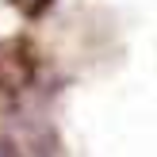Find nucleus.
Returning <instances> with one entry per match:
<instances>
[{"label": "nucleus", "instance_id": "obj_1", "mask_svg": "<svg viewBox=\"0 0 157 157\" xmlns=\"http://www.w3.org/2000/svg\"><path fill=\"white\" fill-rule=\"evenodd\" d=\"M15 4H19V8H23L27 15H38V12H42V4H46V0H15Z\"/></svg>", "mask_w": 157, "mask_h": 157}, {"label": "nucleus", "instance_id": "obj_2", "mask_svg": "<svg viewBox=\"0 0 157 157\" xmlns=\"http://www.w3.org/2000/svg\"><path fill=\"white\" fill-rule=\"evenodd\" d=\"M0 157H15V153H12V150H8V146H4V142H0Z\"/></svg>", "mask_w": 157, "mask_h": 157}]
</instances>
